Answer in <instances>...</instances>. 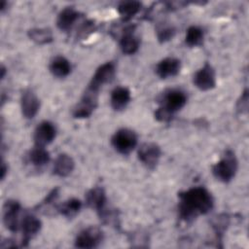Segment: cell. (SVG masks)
I'll list each match as a JSON object with an SVG mask.
<instances>
[{"mask_svg":"<svg viewBox=\"0 0 249 249\" xmlns=\"http://www.w3.org/2000/svg\"><path fill=\"white\" fill-rule=\"evenodd\" d=\"M51 73L57 78L66 77L71 71V64L64 56H55L50 63Z\"/></svg>","mask_w":249,"mask_h":249,"instance_id":"cell-21","label":"cell"},{"mask_svg":"<svg viewBox=\"0 0 249 249\" xmlns=\"http://www.w3.org/2000/svg\"><path fill=\"white\" fill-rule=\"evenodd\" d=\"M80 17V13L73 7L64 8L57 16L56 25L63 32H68Z\"/></svg>","mask_w":249,"mask_h":249,"instance_id":"cell-17","label":"cell"},{"mask_svg":"<svg viewBox=\"0 0 249 249\" xmlns=\"http://www.w3.org/2000/svg\"><path fill=\"white\" fill-rule=\"evenodd\" d=\"M5 70H6V69H5V67H4V66H2V68H1V72H2V74H1V78H2V79H4V75H5V72H6Z\"/></svg>","mask_w":249,"mask_h":249,"instance_id":"cell-32","label":"cell"},{"mask_svg":"<svg viewBox=\"0 0 249 249\" xmlns=\"http://www.w3.org/2000/svg\"><path fill=\"white\" fill-rule=\"evenodd\" d=\"M42 227L41 221L34 215L27 214L21 221V246H27L29 241L40 231Z\"/></svg>","mask_w":249,"mask_h":249,"instance_id":"cell-14","label":"cell"},{"mask_svg":"<svg viewBox=\"0 0 249 249\" xmlns=\"http://www.w3.org/2000/svg\"><path fill=\"white\" fill-rule=\"evenodd\" d=\"M7 171H8V167L6 166L4 160H2V162H1V180H4Z\"/></svg>","mask_w":249,"mask_h":249,"instance_id":"cell-31","label":"cell"},{"mask_svg":"<svg viewBox=\"0 0 249 249\" xmlns=\"http://www.w3.org/2000/svg\"><path fill=\"white\" fill-rule=\"evenodd\" d=\"M236 109L239 113H247L248 110V90L245 89L237 101Z\"/></svg>","mask_w":249,"mask_h":249,"instance_id":"cell-30","label":"cell"},{"mask_svg":"<svg viewBox=\"0 0 249 249\" xmlns=\"http://www.w3.org/2000/svg\"><path fill=\"white\" fill-rule=\"evenodd\" d=\"M181 69V62L175 57H165L160 60L157 67L156 73L160 79H167L169 77H174L179 74Z\"/></svg>","mask_w":249,"mask_h":249,"instance_id":"cell-16","label":"cell"},{"mask_svg":"<svg viewBox=\"0 0 249 249\" xmlns=\"http://www.w3.org/2000/svg\"><path fill=\"white\" fill-rule=\"evenodd\" d=\"M118 12L124 22L129 21L141 9L139 1H122L118 4Z\"/></svg>","mask_w":249,"mask_h":249,"instance_id":"cell-20","label":"cell"},{"mask_svg":"<svg viewBox=\"0 0 249 249\" xmlns=\"http://www.w3.org/2000/svg\"><path fill=\"white\" fill-rule=\"evenodd\" d=\"M81 208L82 202L78 198H69L61 204L56 205V211L68 219L74 218L80 212Z\"/></svg>","mask_w":249,"mask_h":249,"instance_id":"cell-22","label":"cell"},{"mask_svg":"<svg viewBox=\"0 0 249 249\" xmlns=\"http://www.w3.org/2000/svg\"><path fill=\"white\" fill-rule=\"evenodd\" d=\"M178 216L185 223H192L199 215L210 212L214 199L204 187H194L178 194Z\"/></svg>","mask_w":249,"mask_h":249,"instance_id":"cell-1","label":"cell"},{"mask_svg":"<svg viewBox=\"0 0 249 249\" xmlns=\"http://www.w3.org/2000/svg\"><path fill=\"white\" fill-rule=\"evenodd\" d=\"M137 156L138 160L142 162L144 166H146L148 169L153 170L159 163L161 156V150L160 146L156 143H143L138 149Z\"/></svg>","mask_w":249,"mask_h":249,"instance_id":"cell-7","label":"cell"},{"mask_svg":"<svg viewBox=\"0 0 249 249\" xmlns=\"http://www.w3.org/2000/svg\"><path fill=\"white\" fill-rule=\"evenodd\" d=\"M229 222H230V219H229V216L226 215V214H221L219 216H217L215 219H214V222H213V229L215 230L216 233L218 236H221L223 234V232L225 231L226 228L228 227L229 225Z\"/></svg>","mask_w":249,"mask_h":249,"instance_id":"cell-27","label":"cell"},{"mask_svg":"<svg viewBox=\"0 0 249 249\" xmlns=\"http://www.w3.org/2000/svg\"><path fill=\"white\" fill-rule=\"evenodd\" d=\"M28 160L34 166L42 167L50 161V154L45 147L35 146L28 154Z\"/></svg>","mask_w":249,"mask_h":249,"instance_id":"cell-23","label":"cell"},{"mask_svg":"<svg viewBox=\"0 0 249 249\" xmlns=\"http://www.w3.org/2000/svg\"><path fill=\"white\" fill-rule=\"evenodd\" d=\"M103 240L102 231L96 227H89L83 230L75 239V247L90 249L97 247Z\"/></svg>","mask_w":249,"mask_h":249,"instance_id":"cell-8","label":"cell"},{"mask_svg":"<svg viewBox=\"0 0 249 249\" xmlns=\"http://www.w3.org/2000/svg\"><path fill=\"white\" fill-rule=\"evenodd\" d=\"M98 102V92L86 89L80 102L73 109V116L76 119L89 118L94 111Z\"/></svg>","mask_w":249,"mask_h":249,"instance_id":"cell-5","label":"cell"},{"mask_svg":"<svg viewBox=\"0 0 249 249\" xmlns=\"http://www.w3.org/2000/svg\"><path fill=\"white\" fill-rule=\"evenodd\" d=\"M115 72H116V66L114 62L108 61L103 63L96 69L87 89L92 91L98 92L103 85L110 83L114 79Z\"/></svg>","mask_w":249,"mask_h":249,"instance_id":"cell-4","label":"cell"},{"mask_svg":"<svg viewBox=\"0 0 249 249\" xmlns=\"http://www.w3.org/2000/svg\"><path fill=\"white\" fill-rule=\"evenodd\" d=\"M135 26L130 24L126 25L121 34L120 37V48L122 52L125 54H133L137 52L139 48L140 41L137 36L134 34Z\"/></svg>","mask_w":249,"mask_h":249,"instance_id":"cell-12","label":"cell"},{"mask_svg":"<svg viewBox=\"0 0 249 249\" xmlns=\"http://www.w3.org/2000/svg\"><path fill=\"white\" fill-rule=\"evenodd\" d=\"M160 102L161 104L160 107L173 115L186 105L187 95L181 89H168L162 94Z\"/></svg>","mask_w":249,"mask_h":249,"instance_id":"cell-6","label":"cell"},{"mask_svg":"<svg viewBox=\"0 0 249 249\" xmlns=\"http://www.w3.org/2000/svg\"><path fill=\"white\" fill-rule=\"evenodd\" d=\"M28 37L38 45H45L53 42V32L49 28H32L28 30Z\"/></svg>","mask_w":249,"mask_h":249,"instance_id":"cell-24","label":"cell"},{"mask_svg":"<svg viewBox=\"0 0 249 249\" xmlns=\"http://www.w3.org/2000/svg\"><path fill=\"white\" fill-rule=\"evenodd\" d=\"M175 34V28L169 25H161L157 28V37L160 43H164L173 38Z\"/></svg>","mask_w":249,"mask_h":249,"instance_id":"cell-26","label":"cell"},{"mask_svg":"<svg viewBox=\"0 0 249 249\" xmlns=\"http://www.w3.org/2000/svg\"><path fill=\"white\" fill-rule=\"evenodd\" d=\"M95 29V24L92 20H86L83 22V24L80 26V29L78 30L77 37L80 39H86L89 34H91Z\"/></svg>","mask_w":249,"mask_h":249,"instance_id":"cell-28","label":"cell"},{"mask_svg":"<svg viewBox=\"0 0 249 249\" xmlns=\"http://www.w3.org/2000/svg\"><path fill=\"white\" fill-rule=\"evenodd\" d=\"M56 135V129L53 124L48 121L40 123L34 131V143L35 146L45 147L52 143Z\"/></svg>","mask_w":249,"mask_h":249,"instance_id":"cell-11","label":"cell"},{"mask_svg":"<svg viewBox=\"0 0 249 249\" xmlns=\"http://www.w3.org/2000/svg\"><path fill=\"white\" fill-rule=\"evenodd\" d=\"M193 83L198 89L203 91L215 88L216 76L213 67L206 62L199 70L195 73L193 77Z\"/></svg>","mask_w":249,"mask_h":249,"instance_id":"cell-9","label":"cell"},{"mask_svg":"<svg viewBox=\"0 0 249 249\" xmlns=\"http://www.w3.org/2000/svg\"><path fill=\"white\" fill-rule=\"evenodd\" d=\"M203 30L198 26H190L187 29L186 37H185V43L189 47H196L200 46L203 42Z\"/></svg>","mask_w":249,"mask_h":249,"instance_id":"cell-25","label":"cell"},{"mask_svg":"<svg viewBox=\"0 0 249 249\" xmlns=\"http://www.w3.org/2000/svg\"><path fill=\"white\" fill-rule=\"evenodd\" d=\"M130 91L125 87H117L111 92L110 103L115 111L124 110L130 101Z\"/></svg>","mask_w":249,"mask_h":249,"instance_id":"cell-18","label":"cell"},{"mask_svg":"<svg viewBox=\"0 0 249 249\" xmlns=\"http://www.w3.org/2000/svg\"><path fill=\"white\" fill-rule=\"evenodd\" d=\"M21 113L26 119H33L39 111L40 101L31 89H25L20 96Z\"/></svg>","mask_w":249,"mask_h":249,"instance_id":"cell-13","label":"cell"},{"mask_svg":"<svg viewBox=\"0 0 249 249\" xmlns=\"http://www.w3.org/2000/svg\"><path fill=\"white\" fill-rule=\"evenodd\" d=\"M111 143L118 153L128 155L137 145V135L129 128H121L114 133Z\"/></svg>","mask_w":249,"mask_h":249,"instance_id":"cell-3","label":"cell"},{"mask_svg":"<svg viewBox=\"0 0 249 249\" xmlns=\"http://www.w3.org/2000/svg\"><path fill=\"white\" fill-rule=\"evenodd\" d=\"M173 115L171 113H169L168 111H166L165 109H163L162 107H160L156 110L155 112V118L161 123H168L172 120Z\"/></svg>","mask_w":249,"mask_h":249,"instance_id":"cell-29","label":"cell"},{"mask_svg":"<svg viewBox=\"0 0 249 249\" xmlns=\"http://www.w3.org/2000/svg\"><path fill=\"white\" fill-rule=\"evenodd\" d=\"M20 204L14 199L7 200L3 205V223L7 230L15 232L18 229V214Z\"/></svg>","mask_w":249,"mask_h":249,"instance_id":"cell-10","label":"cell"},{"mask_svg":"<svg viewBox=\"0 0 249 249\" xmlns=\"http://www.w3.org/2000/svg\"><path fill=\"white\" fill-rule=\"evenodd\" d=\"M75 167V162L73 159L66 155V154H60L57 156V158L54 160L53 172L56 176L59 177H67L72 173Z\"/></svg>","mask_w":249,"mask_h":249,"instance_id":"cell-19","label":"cell"},{"mask_svg":"<svg viewBox=\"0 0 249 249\" xmlns=\"http://www.w3.org/2000/svg\"><path fill=\"white\" fill-rule=\"evenodd\" d=\"M107 197L106 194L101 187H94L86 194V204L88 207L96 211L99 215L106 207Z\"/></svg>","mask_w":249,"mask_h":249,"instance_id":"cell-15","label":"cell"},{"mask_svg":"<svg viewBox=\"0 0 249 249\" xmlns=\"http://www.w3.org/2000/svg\"><path fill=\"white\" fill-rule=\"evenodd\" d=\"M238 162L234 153L228 150L223 158L212 166V173L215 178L223 183H228L235 176Z\"/></svg>","mask_w":249,"mask_h":249,"instance_id":"cell-2","label":"cell"}]
</instances>
